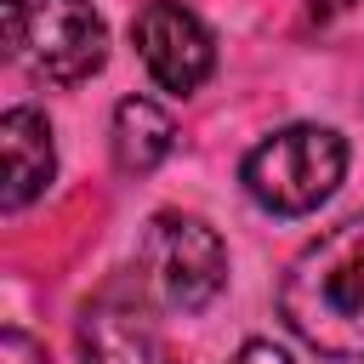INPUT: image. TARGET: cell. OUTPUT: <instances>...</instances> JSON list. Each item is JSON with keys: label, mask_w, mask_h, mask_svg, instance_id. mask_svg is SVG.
Instances as JSON below:
<instances>
[{"label": "cell", "mask_w": 364, "mask_h": 364, "mask_svg": "<svg viewBox=\"0 0 364 364\" xmlns=\"http://www.w3.org/2000/svg\"><path fill=\"white\" fill-rule=\"evenodd\" d=\"M284 324L324 358H364V216L318 233L279 284Z\"/></svg>", "instance_id": "6da1fadb"}, {"label": "cell", "mask_w": 364, "mask_h": 364, "mask_svg": "<svg viewBox=\"0 0 364 364\" xmlns=\"http://www.w3.org/2000/svg\"><path fill=\"white\" fill-rule=\"evenodd\" d=\"M341 176H347V142L330 125H284V131L262 136L239 165L245 193L273 216L318 210L341 188Z\"/></svg>", "instance_id": "7a4b0ae2"}, {"label": "cell", "mask_w": 364, "mask_h": 364, "mask_svg": "<svg viewBox=\"0 0 364 364\" xmlns=\"http://www.w3.org/2000/svg\"><path fill=\"white\" fill-rule=\"evenodd\" d=\"M6 57L46 85H80L108 63V28L91 0H0Z\"/></svg>", "instance_id": "3957f363"}, {"label": "cell", "mask_w": 364, "mask_h": 364, "mask_svg": "<svg viewBox=\"0 0 364 364\" xmlns=\"http://www.w3.org/2000/svg\"><path fill=\"white\" fill-rule=\"evenodd\" d=\"M142 267H148L154 296L171 313H199L228 284V245L210 222L182 216V210H159L142 233Z\"/></svg>", "instance_id": "277c9868"}, {"label": "cell", "mask_w": 364, "mask_h": 364, "mask_svg": "<svg viewBox=\"0 0 364 364\" xmlns=\"http://www.w3.org/2000/svg\"><path fill=\"white\" fill-rule=\"evenodd\" d=\"M131 40H136V57L154 74V85H165L176 97L199 91L216 68V40L182 0H148L131 23Z\"/></svg>", "instance_id": "5b68a950"}, {"label": "cell", "mask_w": 364, "mask_h": 364, "mask_svg": "<svg viewBox=\"0 0 364 364\" xmlns=\"http://www.w3.org/2000/svg\"><path fill=\"white\" fill-rule=\"evenodd\" d=\"M0 148H6V193H0V205L23 210L57 176V148H51L46 114L40 108H6L0 114Z\"/></svg>", "instance_id": "8992f818"}, {"label": "cell", "mask_w": 364, "mask_h": 364, "mask_svg": "<svg viewBox=\"0 0 364 364\" xmlns=\"http://www.w3.org/2000/svg\"><path fill=\"white\" fill-rule=\"evenodd\" d=\"M114 165L125 176H148L171 148H176V119L154 102V97H125L114 108V131H108Z\"/></svg>", "instance_id": "52a82bcc"}, {"label": "cell", "mask_w": 364, "mask_h": 364, "mask_svg": "<svg viewBox=\"0 0 364 364\" xmlns=\"http://www.w3.org/2000/svg\"><path fill=\"white\" fill-rule=\"evenodd\" d=\"M80 358L85 364H171L159 336L136 313H119L108 301L80 318Z\"/></svg>", "instance_id": "ba28073f"}, {"label": "cell", "mask_w": 364, "mask_h": 364, "mask_svg": "<svg viewBox=\"0 0 364 364\" xmlns=\"http://www.w3.org/2000/svg\"><path fill=\"white\" fill-rule=\"evenodd\" d=\"M0 364H46V347H40L28 330L11 324V330L0 336Z\"/></svg>", "instance_id": "9c48e42d"}, {"label": "cell", "mask_w": 364, "mask_h": 364, "mask_svg": "<svg viewBox=\"0 0 364 364\" xmlns=\"http://www.w3.org/2000/svg\"><path fill=\"white\" fill-rule=\"evenodd\" d=\"M228 364H290V353H284V347H273V341H245Z\"/></svg>", "instance_id": "30bf717a"}, {"label": "cell", "mask_w": 364, "mask_h": 364, "mask_svg": "<svg viewBox=\"0 0 364 364\" xmlns=\"http://www.w3.org/2000/svg\"><path fill=\"white\" fill-rule=\"evenodd\" d=\"M347 6H353V0H307V11H313L318 23H330V17H341Z\"/></svg>", "instance_id": "8fae6325"}]
</instances>
